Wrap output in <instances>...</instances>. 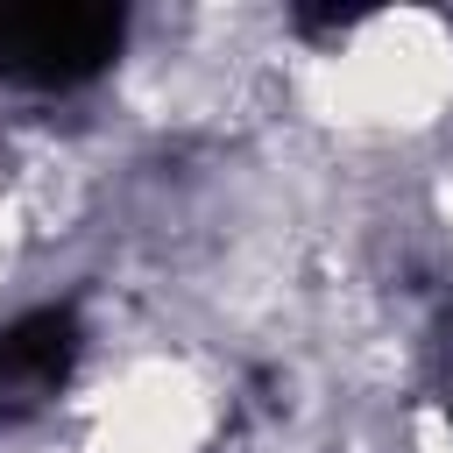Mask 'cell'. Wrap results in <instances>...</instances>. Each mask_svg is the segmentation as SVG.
<instances>
[{
  "label": "cell",
  "instance_id": "1",
  "mask_svg": "<svg viewBox=\"0 0 453 453\" xmlns=\"http://www.w3.org/2000/svg\"><path fill=\"white\" fill-rule=\"evenodd\" d=\"M120 7L92 0H0V78L7 85H85L120 57Z\"/></svg>",
  "mask_w": 453,
  "mask_h": 453
},
{
  "label": "cell",
  "instance_id": "2",
  "mask_svg": "<svg viewBox=\"0 0 453 453\" xmlns=\"http://www.w3.org/2000/svg\"><path fill=\"white\" fill-rule=\"evenodd\" d=\"M78 311L71 304H42L14 326H0V418H28L42 411L71 368H78Z\"/></svg>",
  "mask_w": 453,
  "mask_h": 453
}]
</instances>
